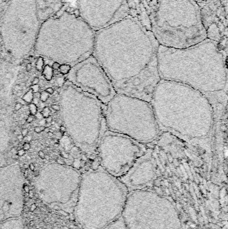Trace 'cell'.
Returning a JSON list of instances; mask_svg holds the SVG:
<instances>
[{
  "label": "cell",
  "mask_w": 228,
  "mask_h": 229,
  "mask_svg": "<svg viewBox=\"0 0 228 229\" xmlns=\"http://www.w3.org/2000/svg\"><path fill=\"white\" fill-rule=\"evenodd\" d=\"M159 44L151 30L128 14L95 34L93 56L117 93L151 101L160 81Z\"/></svg>",
  "instance_id": "6da1fadb"
},
{
  "label": "cell",
  "mask_w": 228,
  "mask_h": 229,
  "mask_svg": "<svg viewBox=\"0 0 228 229\" xmlns=\"http://www.w3.org/2000/svg\"><path fill=\"white\" fill-rule=\"evenodd\" d=\"M150 102L161 132L175 136L211 160L216 118L205 95L182 83L161 79Z\"/></svg>",
  "instance_id": "7a4b0ae2"
},
{
  "label": "cell",
  "mask_w": 228,
  "mask_h": 229,
  "mask_svg": "<svg viewBox=\"0 0 228 229\" xmlns=\"http://www.w3.org/2000/svg\"><path fill=\"white\" fill-rule=\"evenodd\" d=\"M158 69L161 80L182 83L199 91L211 102L215 118L227 104L226 53L218 42L206 39L190 47L160 46Z\"/></svg>",
  "instance_id": "3957f363"
},
{
  "label": "cell",
  "mask_w": 228,
  "mask_h": 229,
  "mask_svg": "<svg viewBox=\"0 0 228 229\" xmlns=\"http://www.w3.org/2000/svg\"><path fill=\"white\" fill-rule=\"evenodd\" d=\"M127 188L119 178L100 166L91 167L81 175L74 206L76 221L83 229H104L120 218Z\"/></svg>",
  "instance_id": "277c9868"
},
{
  "label": "cell",
  "mask_w": 228,
  "mask_h": 229,
  "mask_svg": "<svg viewBox=\"0 0 228 229\" xmlns=\"http://www.w3.org/2000/svg\"><path fill=\"white\" fill-rule=\"evenodd\" d=\"M95 34L78 14L64 11L41 22L34 48L56 62L75 65L93 55Z\"/></svg>",
  "instance_id": "5b68a950"
},
{
  "label": "cell",
  "mask_w": 228,
  "mask_h": 229,
  "mask_svg": "<svg viewBox=\"0 0 228 229\" xmlns=\"http://www.w3.org/2000/svg\"><path fill=\"white\" fill-rule=\"evenodd\" d=\"M145 13L160 46L182 49L207 39L200 8L194 0H153Z\"/></svg>",
  "instance_id": "8992f818"
},
{
  "label": "cell",
  "mask_w": 228,
  "mask_h": 229,
  "mask_svg": "<svg viewBox=\"0 0 228 229\" xmlns=\"http://www.w3.org/2000/svg\"><path fill=\"white\" fill-rule=\"evenodd\" d=\"M67 84L66 115L64 122L70 138L91 161H96V149L107 131L106 106L94 95L83 91L74 85Z\"/></svg>",
  "instance_id": "52a82bcc"
},
{
  "label": "cell",
  "mask_w": 228,
  "mask_h": 229,
  "mask_svg": "<svg viewBox=\"0 0 228 229\" xmlns=\"http://www.w3.org/2000/svg\"><path fill=\"white\" fill-rule=\"evenodd\" d=\"M106 106L108 131L145 145L155 141L160 136L161 131L149 101L117 93Z\"/></svg>",
  "instance_id": "ba28073f"
},
{
  "label": "cell",
  "mask_w": 228,
  "mask_h": 229,
  "mask_svg": "<svg viewBox=\"0 0 228 229\" xmlns=\"http://www.w3.org/2000/svg\"><path fill=\"white\" fill-rule=\"evenodd\" d=\"M121 217L128 229H183L175 205L148 190H134L128 194Z\"/></svg>",
  "instance_id": "9c48e42d"
},
{
  "label": "cell",
  "mask_w": 228,
  "mask_h": 229,
  "mask_svg": "<svg viewBox=\"0 0 228 229\" xmlns=\"http://www.w3.org/2000/svg\"><path fill=\"white\" fill-rule=\"evenodd\" d=\"M41 21L36 0H11L2 17L0 35L4 47L15 58H21L35 46Z\"/></svg>",
  "instance_id": "30bf717a"
},
{
  "label": "cell",
  "mask_w": 228,
  "mask_h": 229,
  "mask_svg": "<svg viewBox=\"0 0 228 229\" xmlns=\"http://www.w3.org/2000/svg\"><path fill=\"white\" fill-rule=\"evenodd\" d=\"M80 180V173L73 167L50 165L37 177V194L44 204L50 206H75Z\"/></svg>",
  "instance_id": "8fae6325"
},
{
  "label": "cell",
  "mask_w": 228,
  "mask_h": 229,
  "mask_svg": "<svg viewBox=\"0 0 228 229\" xmlns=\"http://www.w3.org/2000/svg\"><path fill=\"white\" fill-rule=\"evenodd\" d=\"M148 148L124 135L106 131L96 149V161L104 170L115 178L124 176Z\"/></svg>",
  "instance_id": "7c38bea8"
},
{
  "label": "cell",
  "mask_w": 228,
  "mask_h": 229,
  "mask_svg": "<svg viewBox=\"0 0 228 229\" xmlns=\"http://www.w3.org/2000/svg\"><path fill=\"white\" fill-rule=\"evenodd\" d=\"M68 74V81L104 104H107L117 94L107 74L93 55L74 65Z\"/></svg>",
  "instance_id": "4fadbf2b"
},
{
  "label": "cell",
  "mask_w": 228,
  "mask_h": 229,
  "mask_svg": "<svg viewBox=\"0 0 228 229\" xmlns=\"http://www.w3.org/2000/svg\"><path fill=\"white\" fill-rule=\"evenodd\" d=\"M78 15L95 32L130 14L128 0H78Z\"/></svg>",
  "instance_id": "5bb4252c"
},
{
  "label": "cell",
  "mask_w": 228,
  "mask_h": 229,
  "mask_svg": "<svg viewBox=\"0 0 228 229\" xmlns=\"http://www.w3.org/2000/svg\"><path fill=\"white\" fill-rule=\"evenodd\" d=\"M24 184L18 165L0 169V222L19 217L24 204Z\"/></svg>",
  "instance_id": "9a60e30c"
},
{
  "label": "cell",
  "mask_w": 228,
  "mask_h": 229,
  "mask_svg": "<svg viewBox=\"0 0 228 229\" xmlns=\"http://www.w3.org/2000/svg\"><path fill=\"white\" fill-rule=\"evenodd\" d=\"M158 174V165L154 152L148 148L147 152L135 161L127 172L119 178L130 190L143 189L153 184Z\"/></svg>",
  "instance_id": "2e32d148"
},
{
  "label": "cell",
  "mask_w": 228,
  "mask_h": 229,
  "mask_svg": "<svg viewBox=\"0 0 228 229\" xmlns=\"http://www.w3.org/2000/svg\"><path fill=\"white\" fill-rule=\"evenodd\" d=\"M197 4L207 38L221 45L224 39L227 40V7L219 0H206Z\"/></svg>",
  "instance_id": "e0dca14e"
},
{
  "label": "cell",
  "mask_w": 228,
  "mask_h": 229,
  "mask_svg": "<svg viewBox=\"0 0 228 229\" xmlns=\"http://www.w3.org/2000/svg\"><path fill=\"white\" fill-rule=\"evenodd\" d=\"M40 20L42 22L52 17L59 11L62 0H36Z\"/></svg>",
  "instance_id": "ac0fdd59"
},
{
  "label": "cell",
  "mask_w": 228,
  "mask_h": 229,
  "mask_svg": "<svg viewBox=\"0 0 228 229\" xmlns=\"http://www.w3.org/2000/svg\"><path fill=\"white\" fill-rule=\"evenodd\" d=\"M0 223V229H26L19 217L9 218Z\"/></svg>",
  "instance_id": "d6986e66"
},
{
  "label": "cell",
  "mask_w": 228,
  "mask_h": 229,
  "mask_svg": "<svg viewBox=\"0 0 228 229\" xmlns=\"http://www.w3.org/2000/svg\"><path fill=\"white\" fill-rule=\"evenodd\" d=\"M104 229H128L126 228L124 221H123L122 217H120L117 220H116L115 222L110 224L109 226Z\"/></svg>",
  "instance_id": "ffe728a7"
},
{
  "label": "cell",
  "mask_w": 228,
  "mask_h": 229,
  "mask_svg": "<svg viewBox=\"0 0 228 229\" xmlns=\"http://www.w3.org/2000/svg\"><path fill=\"white\" fill-rule=\"evenodd\" d=\"M42 72V74H43V77L45 78V79L47 80V81H50L52 80L53 78V74H54V72H53V69L52 68V66H50L49 65H45L43 68V70L41 71Z\"/></svg>",
  "instance_id": "44dd1931"
},
{
  "label": "cell",
  "mask_w": 228,
  "mask_h": 229,
  "mask_svg": "<svg viewBox=\"0 0 228 229\" xmlns=\"http://www.w3.org/2000/svg\"><path fill=\"white\" fill-rule=\"evenodd\" d=\"M71 68H72L71 65H67V64H62L60 66L59 70H60V72L61 74H63V75H66V74H68L70 72Z\"/></svg>",
  "instance_id": "7402d4cb"
},
{
  "label": "cell",
  "mask_w": 228,
  "mask_h": 229,
  "mask_svg": "<svg viewBox=\"0 0 228 229\" xmlns=\"http://www.w3.org/2000/svg\"><path fill=\"white\" fill-rule=\"evenodd\" d=\"M33 98H34V93L32 92V90H30L27 92L26 94H25L24 96L22 97V100L24 101H25L27 103H31L32 102V100H33Z\"/></svg>",
  "instance_id": "603a6c76"
},
{
  "label": "cell",
  "mask_w": 228,
  "mask_h": 229,
  "mask_svg": "<svg viewBox=\"0 0 228 229\" xmlns=\"http://www.w3.org/2000/svg\"><path fill=\"white\" fill-rule=\"evenodd\" d=\"M44 66V60L42 56H40L36 63V69L38 72H41Z\"/></svg>",
  "instance_id": "cb8c5ba5"
},
{
  "label": "cell",
  "mask_w": 228,
  "mask_h": 229,
  "mask_svg": "<svg viewBox=\"0 0 228 229\" xmlns=\"http://www.w3.org/2000/svg\"><path fill=\"white\" fill-rule=\"evenodd\" d=\"M29 111H30V115L35 116L38 113V107L36 104L31 102L29 104Z\"/></svg>",
  "instance_id": "d4e9b609"
},
{
  "label": "cell",
  "mask_w": 228,
  "mask_h": 229,
  "mask_svg": "<svg viewBox=\"0 0 228 229\" xmlns=\"http://www.w3.org/2000/svg\"><path fill=\"white\" fill-rule=\"evenodd\" d=\"M40 114H41L43 119H46L49 116H50V109L48 107H45L42 109L41 111L40 112Z\"/></svg>",
  "instance_id": "484cf974"
},
{
  "label": "cell",
  "mask_w": 228,
  "mask_h": 229,
  "mask_svg": "<svg viewBox=\"0 0 228 229\" xmlns=\"http://www.w3.org/2000/svg\"><path fill=\"white\" fill-rule=\"evenodd\" d=\"M49 94L47 93L45 91H42L40 93V100L42 102H45L48 100V98H49Z\"/></svg>",
  "instance_id": "4316f807"
},
{
  "label": "cell",
  "mask_w": 228,
  "mask_h": 229,
  "mask_svg": "<svg viewBox=\"0 0 228 229\" xmlns=\"http://www.w3.org/2000/svg\"><path fill=\"white\" fill-rule=\"evenodd\" d=\"M45 126H36V127H34V132L36 133H41L42 131H45Z\"/></svg>",
  "instance_id": "83f0119b"
},
{
  "label": "cell",
  "mask_w": 228,
  "mask_h": 229,
  "mask_svg": "<svg viewBox=\"0 0 228 229\" xmlns=\"http://www.w3.org/2000/svg\"><path fill=\"white\" fill-rule=\"evenodd\" d=\"M30 89L32 91L33 93H38V92H39V91H40V86L38 85H35L31 86Z\"/></svg>",
  "instance_id": "f1b7e54d"
},
{
  "label": "cell",
  "mask_w": 228,
  "mask_h": 229,
  "mask_svg": "<svg viewBox=\"0 0 228 229\" xmlns=\"http://www.w3.org/2000/svg\"><path fill=\"white\" fill-rule=\"evenodd\" d=\"M31 148V145L29 142H25L23 144L22 149L24 150L25 151H28Z\"/></svg>",
  "instance_id": "f546056e"
},
{
  "label": "cell",
  "mask_w": 228,
  "mask_h": 229,
  "mask_svg": "<svg viewBox=\"0 0 228 229\" xmlns=\"http://www.w3.org/2000/svg\"><path fill=\"white\" fill-rule=\"evenodd\" d=\"M60 66V63H58V62H54V63L52 64V68L53 70H59Z\"/></svg>",
  "instance_id": "4dcf8cb0"
},
{
  "label": "cell",
  "mask_w": 228,
  "mask_h": 229,
  "mask_svg": "<svg viewBox=\"0 0 228 229\" xmlns=\"http://www.w3.org/2000/svg\"><path fill=\"white\" fill-rule=\"evenodd\" d=\"M36 119V117L35 116H33V115H30L29 117H28V118L26 119V122L27 123H32L34 120Z\"/></svg>",
  "instance_id": "1f68e13d"
},
{
  "label": "cell",
  "mask_w": 228,
  "mask_h": 229,
  "mask_svg": "<svg viewBox=\"0 0 228 229\" xmlns=\"http://www.w3.org/2000/svg\"><path fill=\"white\" fill-rule=\"evenodd\" d=\"M51 108L53 110H54L55 111H60V106L59 105L57 104H52L51 105Z\"/></svg>",
  "instance_id": "d6a6232c"
},
{
  "label": "cell",
  "mask_w": 228,
  "mask_h": 229,
  "mask_svg": "<svg viewBox=\"0 0 228 229\" xmlns=\"http://www.w3.org/2000/svg\"><path fill=\"white\" fill-rule=\"evenodd\" d=\"M28 133L29 130L27 129V128H24V129H21V134L22 135V136L24 137H26L27 135H28Z\"/></svg>",
  "instance_id": "836d02e7"
},
{
  "label": "cell",
  "mask_w": 228,
  "mask_h": 229,
  "mask_svg": "<svg viewBox=\"0 0 228 229\" xmlns=\"http://www.w3.org/2000/svg\"><path fill=\"white\" fill-rule=\"evenodd\" d=\"M21 107H22L21 103H20V102H16L15 106H14V109H15V111H19L21 109Z\"/></svg>",
  "instance_id": "e575fe53"
},
{
  "label": "cell",
  "mask_w": 228,
  "mask_h": 229,
  "mask_svg": "<svg viewBox=\"0 0 228 229\" xmlns=\"http://www.w3.org/2000/svg\"><path fill=\"white\" fill-rule=\"evenodd\" d=\"M26 154V151L23 149H20L17 152V155L19 156V157H21V156H24V155Z\"/></svg>",
  "instance_id": "d590c367"
},
{
  "label": "cell",
  "mask_w": 228,
  "mask_h": 229,
  "mask_svg": "<svg viewBox=\"0 0 228 229\" xmlns=\"http://www.w3.org/2000/svg\"><path fill=\"white\" fill-rule=\"evenodd\" d=\"M45 91L47 93H48L49 95H53V94H54V89H53V88H52V87L47 88V89H45Z\"/></svg>",
  "instance_id": "8d00e7d4"
},
{
  "label": "cell",
  "mask_w": 228,
  "mask_h": 229,
  "mask_svg": "<svg viewBox=\"0 0 228 229\" xmlns=\"http://www.w3.org/2000/svg\"><path fill=\"white\" fill-rule=\"evenodd\" d=\"M38 156H39V157H40L41 159H45V153H44V152H43L42 150H40V151L38 152Z\"/></svg>",
  "instance_id": "74e56055"
},
{
  "label": "cell",
  "mask_w": 228,
  "mask_h": 229,
  "mask_svg": "<svg viewBox=\"0 0 228 229\" xmlns=\"http://www.w3.org/2000/svg\"><path fill=\"white\" fill-rule=\"evenodd\" d=\"M39 82H40V79H39V78L38 77H35L33 79L32 82V85H38L39 83Z\"/></svg>",
  "instance_id": "f35d334b"
},
{
  "label": "cell",
  "mask_w": 228,
  "mask_h": 229,
  "mask_svg": "<svg viewBox=\"0 0 228 229\" xmlns=\"http://www.w3.org/2000/svg\"><path fill=\"white\" fill-rule=\"evenodd\" d=\"M60 131L62 133V134H64V133H65L67 131V129L64 125H61L60 127Z\"/></svg>",
  "instance_id": "ab89813d"
},
{
  "label": "cell",
  "mask_w": 228,
  "mask_h": 229,
  "mask_svg": "<svg viewBox=\"0 0 228 229\" xmlns=\"http://www.w3.org/2000/svg\"><path fill=\"white\" fill-rule=\"evenodd\" d=\"M32 68V64H31V63H28L26 65V70L27 72H30V71H31Z\"/></svg>",
  "instance_id": "60d3db41"
},
{
  "label": "cell",
  "mask_w": 228,
  "mask_h": 229,
  "mask_svg": "<svg viewBox=\"0 0 228 229\" xmlns=\"http://www.w3.org/2000/svg\"><path fill=\"white\" fill-rule=\"evenodd\" d=\"M56 162L58 164H60V165L65 164V161H64L63 159H60V158H58V159H56Z\"/></svg>",
  "instance_id": "b9f144b4"
},
{
  "label": "cell",
  "mask_w": 228,
  "mask_h": 229,
  "mask_svg": "<svg viewBox=\"0 0 228 229\" xmlns=\"http://www.w3.org/2000/svg\"><path fill=\"white\" fill-rule=\"evenodd\" d=\"M14 90H15L16 91H22V87L20 85H16L14 87Z\"/></svg>",
  "instance_id": "7bdbcfd3"
},
{
  "label": "cell",
  "mask_w": 228,
  "mask_h": 229,
  "mask_svg": "<svg viewBox=\"0 0 228 229\" xmlns=\"http://www.w3.org/2000/svg\"><path fill=\"white\" fill-rule=\"evenodd\" d=\"M45 122H46V123H52V122L53 121V118L51 116H49L48 117L46 118V119H45Z\"/></svg>",
  "instance_id": "ee69618b"
},
{
  "label": "cell",
  "mask_w": 228,
  "mask_h": 229,
  "mask_svg": "<svg viewBox=\"0 0 228 229\" xmlns=\"http://www.w3.org/2000/svg\"><path fill=\"white\" fill-rule=\"evenodd\" d=\"M40 93L38 92V93H34V98L40 99Z\"/></svg>",
  "instance_id": "f6af8a7d"
},
{
  "label": "cell",
  "mask_w": 228,
  "mask_h": 229,
  "mask_svg": "<svg viewBox=\"0 0 228 229\" xmlns=\"http://www.w3.org/2000/svg\"><path fill=\"white\" fill-rule=\"evenodd\" d=\"M6 79H10L11 78H12V74H11V73H10V72L6 73Z\"/></svg>",
  "instance_id": "bcb514c9"
},
{
  "label": "cell",
  "mask_w": 228,
  "mask_h": 229,
  "mask_svg": "<svg viewBox=\"0 0 228 229\" xmlns=\"http://www.w3.org/2000/svg\"><path fill=\"white\" fill-rule=\"evenodd\" d=\"M25 77V74H24V73H20V74H18V75H17V78H18V79H22V78H24Z\"/></svg>",
  "instance_id": "7dc6e473"
},
{
  "label": "cell",
  "mask_w": 228,
  "mask_h": 229,
  "mask_svg": "<svg viewBox=\"0 0 228 229\" xmlns=\"http://www.w3.org/2000/svg\"><path fill=\"white\" fill-rule=\"evenodd\" d=\"M29 168L32 171H34V170H35V165H34V163H30L29 165Z\"/></svg>",
  "instance_id": "c3c4849f"
},
{
  "label": "cell",
  "mask_w": 228,
  "mask_h": 229,
  "mask_svg": "<svg viewBox=\"0 0 228 229\" xmlns=\"http://www.w3.org/2000/svg\"><path fill=\"white\" fill-rule=\"evenodd\" d=\"M48 136H49L50 137V138H53V137H54V133L53 132H52V131H50L48 133Z\"/></svg>",
  "instance_id": "681fc988"
},
{
  "label": "cell",
  "mask_w": 228,
  "mask_h": 229,
  "mask_svg": "<svg viewBox=\"0 0 228 229\" xmlns=\"http://www.w3.org/2000/svg\"><path fill=\"white\" fill-rule=\"evenodd\" d=\"M24 137L22 136V135H21V134L18 135L17 136V139L19 141H21L22 139H24Z\"/></svg>",
  "instance_id": "f907efd6"
},
{
  "label": "cell",
  "mask_w": 228,
  "mask_h": 229,
  "mask_svg": "<svg viewBox=\"0 0 228 229\" xmlns=\"http://www.w3.org/2000/svg\"><path fill=\"white\" fill-rule=\"evenodd\" d=\"M22 95V93H21V91H18V92H17V94H16V96H17V97H21V95Z\"/></svg>",
  "instance_id": "816d5d0a"
},
{
  "label": "cell",
  "mask_w": 228,
  "mask_h": 229,
  "mask_svg": "<svg viewBox=\"0 0 228 229\" xmlns=\"http://www.w3.org/2000/svg\"><path fill=\"white\" fill-rule=\"evenodd\" d=\"M27 175H28V170H27V169H26V170H25V172H24V176L25 177H26Z\"/></svg>",
  "instance_id": "f5cc1de1"
},
{
  "label": "cell",
  "mask_w": 228,
  "mask_h": 229,
  "mask_svg": "<svg viewBox=\"0 0 228 229\" xmlns=\"http://www.w3.org/2000/svg\"><path fill=\"white\" fill-rule=\"evenodd\" d=\"M195 2H196L197 3H199V2H204V1H206V0H194Z\"/></svg>",
  "instance_id": "db71d44e"
},
{
  "label": "cell",
  "mask_w": 228,
  "mask_h": 229,
  "mask_svg": "<svg viewBox=\"0 0 228 229\" xmlns=\"http://www.w3.org/2000/svg\"><path fill=\"white\" fill-rule=\"evenodd\" d=\"M12 93H13V95H16V94H17V91H15V90H14V89H13V92H12Z\"/></svg>",
  "instance_id": "11a10c76"
},
{
  "label": "cell",
  "mask_w": 228,
  "mask_h": 229,
  "mask_svg": "<svg viewBox=\"0 0 228 229\" xmlns=\"http://www.w3.org/2000/svg\"><path fill=\"white\" fill-rule=\"evenodd\" d=\"M0 123H1V124H2V125H5V122H4V121H3V120H1V121H0Z\"/></svg>",
  "instance_id": "9f6ffc18"
},
{
  "label": "cell",
  "mask_w": 228,
  "mask_h": 229,
  "mask_svg": "<svg viewBox=\"0 0 228 229\" xmlns=\"http://www.w3.org/2000/svg\"><path fill=\"white\" fill-rule=\"evenodd\" d=\"M27 159H31V158H30V155H28V156H27Z\"/></svg>",
  "instance_id": "6f0895ef"
},
{
  "label": "cell",
  "mask_w": 228,
  "mask_h": 229,
  "mask_svg": "<svg viewBox=\"0 0 228 229\" xmlns=\"http://www.w3.org/2000/svg\"><path fill=\"white\" fill-rule=\"evenodd\" d=\"M13 117H16V115H15V114H13Z\"/></svg>",
  "instance_id": "680465c9"
}]
</instances>
